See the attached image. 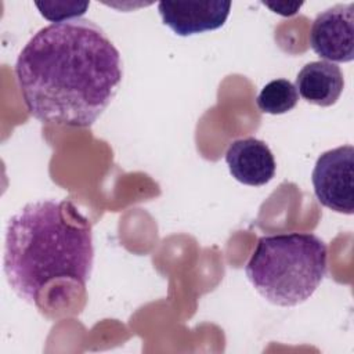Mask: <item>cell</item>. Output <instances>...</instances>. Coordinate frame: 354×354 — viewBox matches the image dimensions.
Listing matches in <instances>:
<instances>
[{
    "instance_id": "277c9868",
    "label": "cell",
    "mask_w": 354,
    "mask_h": 354,
    "mask_svg": "<svg viewBox=\"0 0 354 354\" xmlns=\"http://www.w3.org/2000/svg\"><path fill=\"white\" fill-rule=\"evenodd\" d=\"M311 181L318 202L343 214L354 212V148L342 145L321 153Z\"/></svg>"
},
{
    "instance_id": "3957f363",
    "label": "cell",
    "mask_w": 354,
    "mask_h": 354,
    "mask_svg": "<svg viewBox=\"0 0 354 354\" xmlns=\"http://www.w3.org/2000/svg\"><path fill=\"white\" fill-rule=\"evenodd\" d=\"M326 270V243L310 232L261 236L245 267L253 288L281 307H295L310 299Z\"/></svg>"
},
{
    "instance_id": "7a4b0ae2",
    "label": "cell",
    "mask_w": 354,
    "mask_h": 354,
    "mask_svg": "<svg viewBox=\"0 0 354 354\" xmlns=\"http://www.w3.org/2000/svg\"><path fill=\"white\" fill-rule=\"evenodd\" d=\"M93 261L90 223L71 201L29 202L8 221L4 274L11 289L29 304L37 306L41 290L55 279L84 286Z\"/></svg>"
},
{
    "instance_id": "30bf717a",
    "label": "cell",
    "mask_w": 354,
    "mask_h": 354,
    "mask_svg": "<svg viewBox=\"0 0 354 354\" xmlns=\"http://www.w3.org/2000/svg\"><path fill=\"white\" fill-rule=\"evenodd\" d=\"M35 6L41 17L57 24L82 17L90 7V1H35Z\"/></svg>"
},
{
    "instance_id": "5b68a950",
    "label": "cell",
    "mask_w": 354,
    "mask_h": 354,
    "mask_svg": "<svg viewBox=\"0 0 354 354\" xmlns=\"http://www.w3.org/2000/svg\"><path fill=\"white\" fill-rule=\"evenodd\" d=\"M310 46L329 62L354 59V3L336 4L319 12L311 24Z\"/></svg>"
},
{
    "instance_id": "ba28073f",
    "label": "cell",
    "mask_w": 354,
    "mask_h": 354,
    "mask_svg": "<svg viewBox=\"0 0 354 354\" xmlns=\"http://www.w3.org/2000/svg\"><path fill=\"white\" fill-rule=\"evenodd\" d=\"M295 87L307 102L318 106H330L339 100L344 88V79L336 64L313 61L300 69Z\"/></svg>"
},
{
    "instance_id": "9c48e42d",
    "label": "cell",
    "mask_w": 354,
    "mask_h": 354,
    "mask_svg": "<svg viewBox=\"0 0 354 354\" xmlns=\"http://www.w3.org/2000/svg\"><path fill=\"white\" fill-rule=\"evenodd\" d=\"M299 101L295 84L286 79H275L267 83L256 98V105L263 113L282 115L292 111Z\"/></svg>"
},
{
    "instance_id": "6da1fadb",
    "label": "cell",
    "mask_w": 354,
    "mask_h": 354,
    "mask_svg": "<svg viewBox=\"0 0 354 354\" xmlns=\"http://www.w3.org/2000/svg\"><path fill=\"white\" fill-rule=\"evenodd\" d=\"M15 77L35 119L88 127L116 95L123 66L104 29L76 18L41 28L21 50Z\"/></svg>"
},
{
    "instance_id": "8992f818",
    "label": "cell",
    "mask_w": 354,
    "mask_h": 354,
    "mask_svg": "<svg viewBox=\"0 0 354 354\" xmlns=\"http://www.w3.org/2000/svg\"><path fill=\"white\" fill-rule=\"evenodd\" d=\"M230 1H159L162 22L178 36H191L221 28L230 17Z\"/></svg>"
},
{
    "instance_id": "52a82bcc",
    "label": "cell",
    "mask_w": 354,
    "mask_h": 354,
    "mask_svg": "<svg viewBox=\"0 0 354 354\" xmlns=\"http://www.w3.org/2000/svg\"><path fill=\"white\" fill-rule=\"evenodd\" d=\"M225 163L236 181L252 187L270 183L277 169L270 147L254 137L232 141L225 152Z\"/></svg>"
},
{
    "instance_id": "8fae6325",
    "label": "cell",
    "mask_w": 354,
    "mask_h": 354,
    "mask_svg": "<svg viewBox=\"0 0 354 354\" xmlns=\"http://www.w3.org/2000/svg\"><path fill=\"white\" fill-rule=\"evenodd\" d=\"M263 4L275 14L292 17L301 8L303 1H263Z\"/></svg>"
}]
</instances>
